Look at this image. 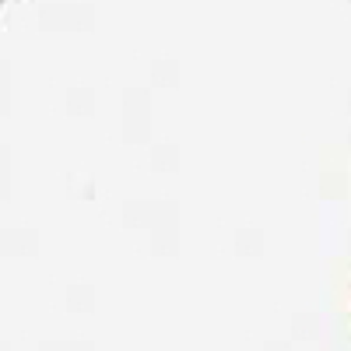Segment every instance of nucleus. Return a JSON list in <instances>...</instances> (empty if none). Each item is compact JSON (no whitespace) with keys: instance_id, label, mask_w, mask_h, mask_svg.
Listing matches in <instances>:
<instances>
[]
</instances>
